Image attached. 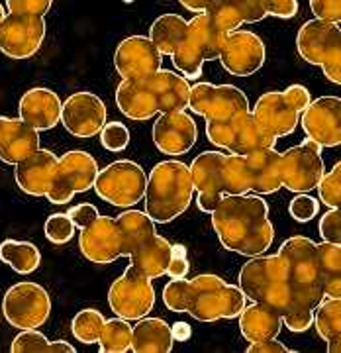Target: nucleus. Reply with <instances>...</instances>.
I'll return each instance as SVG.
<instances>
[{
  "instance_id": "9d476101",
  "label": "nucleus",
  "mask_w": 341,
  "mask_h": 353,
  "mask_svg": "<svg viewBox=\"0 0 341 353\" xmlns=\"http://www.w3.org/2000/svg\"><path fill=\"white\" fill-rule=\"evenodd\" d=\"M206 138L210 143H214L216 148L227 150L229 153H238V155H247L257 150L275 148L278 139L261 128L251 110L226 122L206 120Z\"/></svg>"
},
{
  "instance_id": "c85d7f7f",
  "label": "nucleus",
  "mask_w": 341,
  "mask_h": 353,
  "mask_svg": "<svg viewBox=\"0 0 341 353\" xmlns=\"http://www.w3.org/2000/svg\"><path fill=\"white\" fill-rule=\"evenodd\" d=\"M208 12L226 32L240 30L243 24H255L267 18L265 0H216Z\"/></svg>"
},
{
  "instance_id": "bf43d9fd",
  "label": "nucleus",
  "mask_w": 341,
  "mask_h": 353,
  "mask_svg": "<svg viewBox=\"0 0 341 353\" xmlns=\"http://www.w3.org/2000/svg\"><path fill=\"white\" fill-rule=\"evenodd\" d=\"M171 330H173V338L177 341H185L189 340L190 338V326L187 324V322H177L175 326H171Z\"/></svg>"
},
{
  "instance_id": "0eeeda50",
  "label": "nucleus",
  "mask_w": 341,
  "mask_h": 353,
  "mask_svg": "<svg viewBox=\"0 0 341 353\" xmlns=\"http://www.w3.org/2000/svg\"><path fill=\"white\" fill-rule=\"evenodd\" d=\"M278 255L287 263L289 283L296 306L316 310V306L324 299L316 241L306 236H292L282 241V245L278 248Z\"/></svg>"
},
{
  "instance_id": "052dcab7",
  "label": "nucleus",
  "mask_w": 341,
  "mask_h": 353,
  "mask_svg": "<svg viewBox=\"0 0 341 353\" xmlns=\"http://www.w3.org/2000/svg\"><path fill=\"white\" fill-rule=\"evenodd\" d=\"M75 353V347L65 340H57V341H50V353Z\"/></svg>"
},
{
  "instance_id": "f257e3e1",
  "label": "nucleus",
  "mask_w": 341,
  "mask_h": 353,
  "mask_svg": "<svg viewBox=\"0 0 341 353\" xmlns=\"http://www.w3.org/2000/svg\"><path fill=\"white\" fill-rule=\"evenodd\" d=\"M212 228L227 252L255 257L275 240L269 204L259 194H224L212 210Z\"/></svg>"
},
{
  "instance_id": "c9c22d12",
  "label": "nucleus",
  "mask_w": 341,
  "mask_h": 353,
  "mask_svg": "<svg viewBox=\"0 0 341 353\" xmlns=\"http://www.w3.org/2000/svg\"><path fill=\"white\" fill-rule=\"evenodd\" d=\"M132 347V326L130 320L112 318L104 322L99 338V350L102 353H126Z\"/></svg>"
},
{
  "instance_id": "6e6d98bb",
  "label": "nucleus",
  "mask_w": 341,
  "mask_h": 353,
  "mask_svg": "<svg viewBox=\"0 0 341 353\" xmlns=\"http://www.w3.org/2000/svg\"><path fill=\"white\" fill-rule=\"evenodd\" d=\"M292 352L291 347H287L285 343L277 341V338H269V340L251 341L247 353H289Z\"/></svg>"
},
{
  "instance_id": "473e14b6",
  "label": "nucleus",
  "mask_w": 341,
  "mask_h": 353,
  "mask_svg": "<svg viewBox=\"0 0 341 353\" xmlns=\"http://www.w3.org/2000/svg\"><path fill=\"white\" fill-rule=\"evenodd\" d=\"M189 32V20L178 14H163L153 20L149 28V39L161 55H171L183 43Z\"/></svg>"
},
{
  "instance_id": "4c0bfd02",
  "label": "nucleus",
  "mask_w": 341,
  "mask_h": 353,
  "mask_svg": "<svg viewBox=\"0 0 341 353\" xmlns=\"http://www.w3.org/2000/svg\"><path fill=\"white\" fill-rule=\"evenodd\" d=\"M104 322L106 318L94 310V308H85L81 312H76L73 322H71V332L75 336L76 340L83 341V343H99V338H101V332L104 328Z\"/></svg>"
},
{
  "instance_id": "58836bf2",
  "label": "nucleus",
  "mask_w": 341,
  "mask_h": 353,
  "mask_svg": "<svg viewBox=\"0 0 341 353\" xmlns=\"http://www.w3.org/2000/svg\"><path fill=\"white\" fill-rule=\"evenodd\" d=\"M320 201L329 208H341V161L331 167L329 173H324L322 181L318 183Z\"/></svg>"
},
{
  "instance_id": "e433bc0d",
  "label": "nucleus",
  "mask_w": 341,
  "mask_h": 353,
  "mask_svg": "<svg viewBox=\"0 0 341 353\" xmlns=\"http://www.w3.org/2000/svg\"><path fill=\"white\" fill-rule=\"evenodd\" d=\"M314 326L322 340H329L341 332V299H322L314 310Z\"/></svg>"
},
{
  "instance_id": "aec40b11",
  "label": "nucleus",
  "mask_w": 341,
  "mask_h": 353,
  "mask_svg": "<svg viewBox=\"0 0 341 353\" xmlns=\"http://www.w3.org/2000/svg\"><path fill=\"white\" fill-rule=\"evenodd\" d=\"M218 59L229 75L249 77L265 65V43L249 30H234Z\"/></svg>"
},
{
  "instance_id": "c03bdc74",
  "label": "nucleus",
  "mask_w": 341,
  "mask_h": 353,
  "mask_svg": "<svg viewBox=\"0 0 341 353\" xmlns=\"http://www.w3.org/2000/svg\"><path fill=\"white\" fill-rule=\"evenodd\" d=\"M318 252V263L322 269V279L331 273L341 271V245L335 241H322L316 243Z\"/></svg>"
},
{
  "instance_id": "a878e982",
  "label": "nucleus",
  "mask_w": 341,
  "mask_h": 353,
  "mask_svg": "<svg viewBox=\"0 0 341 353\" xmlns=\"http://www.w3.org/2000/svg\"><path fill=\"white\" fill-rule=\"evenodd\" d=\"M39 148V132L22 118L0 116V161L16 165Z\"/></svg>"
},
{
  "instance_id": "e2e57ef3",
  "label": "nucleus",
  "mask_w": 341,
  "mask_h": 353,
  "mask_svg": "<svg viewBox=\"0 0 341 353\" xmlns=\"http://www.w3.org/2000/svg\"><path fill=\"white\" fill-rule=\"evenodd\" d=\"M4 6H2V2H0V22H2V18H4Z\"/></svg>"
},
{
  "instance_id": "423d86ee",
  "label": "nucleus",
  "mask_w": 341,
  "mask_h": 353,
  "mask_svg": "<svg viewBox=\"0 0 341 353\" xmlns=\"http://www.w3.org/2000/svg\"><path fill=\"white\" fill-rule=\"evenodd\" d=\"M247 296L240 285H229L222 277L204 273L189 281L185 312L198 322L234 320L245 308Z\"/></svg>"
},
{
  "instance_id": "f03ea898",
  "label": "nucleus",
  "mask_w": 341,
  "mask_h": 353,
  "mask_svg": "<svg viewBox=\"0 0 341 353\" xmlns=\"http://www.w3.org/2000/svg\"><path fill=\"white\" fill-rule=\"evenodd\" d=\"M189 79L169 69L152 75L122 79L116 88L118 110L130 120L145 122L153 116L189 108Z\"/></svg>"
},
{
  "instance_id": "7ed1b4c3",
  "label": "nucleus",
  "mask_w": 341,
  "mask_h": 353,
  "mask_svg": "<svg viewBox=\"0 0 341 353\" xmlns=\"http://www.w3.org/2000/svg\"><path fill=\"white\" fill-rule=\"evenodd\" d=\"M190 176L194 190L198 192V208L212 214L224 194H247L245 161L238 153L204 152L198 153L190 163Z\"/></svg>"
},
{
  "instance_id": "37998d69",
  "label": "nucleus",
  "mask_w": 341,
  "mask_h": 353,
  "mask_svg": "<svg viewBox=\"0 0 341 353\" xmlns=\"http://www.w3.org/2000/svg\"><path fill=\"white\" fill-rule=\"evenodd\" d=\"M189 294V279H171L163 289V303L171 312H185Z\"/></svg>"
},
{
  "instance_id": "5fc2aeb1",
  "label": "nucleus",
  "mask_w": 341,
  "mask_h": 353,
  "mask_svg": "<svg viewBox=\"0 0 341 353\" xmlns=\"http://www.w3.org/2000/svg\"><path fill=\"white\" fill-rule=\"evenodd\" d=\"M282 94L287 97V101L291 102L292 106H294L300 114H302L304 110L308 108V104L312 102L310 90L304 87V85H291Z\"/></svg>"
},
{
  "instance_id": "f704fd0d",
  "label": "nucleus",
  "mask_w": 341,
  "mask_h": 353,
  "mask_svg": "<svg viewBox=\"0 0 341 353\" xmlns=\"http://www.w3.org/2000/svg\"><path fill=\"white\" fill-rule=\"evenodd\" d=\"M0 259L18 275H30L41 263V253L32 241L4 240L0 243Z\"/></svg>"
},
{
  "instance_id": "5701e85b",
  "label": "nucleus",
  "mask_w": 341,
  "mask_h": 353,
  "mask_svg": "<svg viewBox=\"0 0 341 353\" xmlns=\"http://www.w3.org/2000/svg\"><path fill=\"white\" fill-rule=\"evenodd\" d=\"M163 55L145 36H130L114 51V67L122 79H138L161 69Z\"/></svg>"
},
{
  "instance_id": "b1692460",
  "label": "nucleus",
  "mask_w": 341,
  "mask_h": 353,
  "mask_svg": "<svg viewBox=\"0 0 341 353\" xmlns=\"http://www.w3.org/2000/svg\"><path fill=\"white\" fill-rule=\"evenodd\" d=\"M253 116L261 128L275 138L291 136L300 122V112L278 90H269L261 94L253 106Z\"/></svg>"
},
{
  "instance_id": "20e7f679",
  "label": "nucleus",
  "mask_w": 341,
  "mask_h": 353,
  "mask_svg": "<svg viewBox=\"0 0 341 353\" xmlns=\"http://www.w3.org/2000/svg\"><path fill=\"white\" fill-rule=\"evenodd\" d=\"M194 196L190 167L183 161H161L152 169L145 185V212L155 224H169L189 210Z\"/></svg>"
},
{
  "instance_id": "8fccbe9b",
  "label": "nucleus",
  "mask_w": 341,
  "mask_h": 353,
  "mask_svg": "<svg viewBox=\"0 0 341 353\" xmlns=\"http://www.w3.org/2000/svg\"><path fill=\"white\" fill-rule=\"evenodd\" d=\"M51 4L53 0H6L8 12L38 14V16H45L50 12Z\"/></svg>"
},
{
  "instance_id": "393cba45",
  "label": "nucleus",
  "mask_w": 341,
  "mask_h": 353,
  "mask_svg": "<svg viewBox=\"0 0 341 353\" xmlns=\"http://www.w3.org/2000/svg\"><path fill=\"white\" fill-rule=\"evenodd\" d=\"M61 99L55 90L36 87L25 90L18 104V114L28 126L38 132L53 130L61 122Z\"/></svg>"
},
{
  "instance_id": "f3484780",
  "label": "nucleus",
  "mask_w": 341,
  "mask_h": 353,
  "mask_svg": "<svg viewBox=\"0 0 341 353\" xmlns=\"http://www.w3.org/2000/svg\"><path fill=\"white\" fill-rule=\"evenodd\" d=\"M45 39V20L38 14L6 12L0 22V51L10 59L36 55Z\"/></svg>"
},
{
  "instance_id": "dca6fc26",
  "label": "nucleus",
  "mask_w": 341,
  "mask_h": 353,
  "mask_svg": "<svg viewBox=\"0 0 341 353\" xmlns=\"http://www.w3.org/2000/svg\"><path fill=\"white\" fill-rule=\"evenodd\" d=\"M190 112L198 114L206 120L226 122L240 114L249 112V101L245 92L236 85H212L196 83L190 87Z\"/></svg>"
},
{
  "instance_id": "13d9d810",
  "label": "nucleus",
  "mask_w": 341,
  "mask_h": 353,
  "mask_svg": "<svg viewBox=\"0 0 341 353\" xmlns=\"http://www.w3.org/2000/svg\"><path fill=\"white\" fill-rule=\"evenodd\" d=\"M187 10L190 12H206V10H210L212 8V4H214L216 0H178Z\"/></svg>"
},
{
  "instance_id": "6ab92c4d",
  "label": "nucleus",
  "mask_w": 341,
  "mask_h": 353,
  "mask_svg": "<svg viewBox=\"0 0 341 353\" xmlns=\"http://www.w3.org/2000/svg\"><path fill=\"white\" fill-rule=\"evenodd\" d=\"M106 104L90 90H79L61 104V122L75 138H92L106 124Z\"/></svg>"
},
{
  "instance_id": "cd10ccee",
  "label": "nucleus",
  "mask_w": 341,
  "mask_h": 353,
  "mask_svg": "<svg viewBox=\"0 0 341 353\" xmlns=\"http://www.w3.org/2000/svg\"><path fill=\"white\" fill-rule=\"evenodd\" d=\"M57 165V155L50 150L38 148L24 161L16 163L14 167V179L18 189L24 190L30 196H45L50 190L51 175Z\"/></svg>"
},
{
  "instance_id": "72a5a7b5",
  "label": "nucleus",
  "mask_w": 341,
  "mask_h": 353,
  "mask_svg": "<svg viewBox=\"0 0 341 353\" xmlns=\"http://www.w3.org/2000/svg\"><path fill=\"white\" fill-rule=\"evenodd\" d=\"M116 222L124 238L126 257H130L143 241H147L155 234V222L147 212H141V210H126L120 216H116Z\"/></svg>"
},
{
  "instance_id": "2f4dec72",
  "label": "nucleus",
  "mask_w": 341,
  "mask_h": 353,
  "mask_svg": "<svg viewBox=\"0 0 341 353\" xmlns=\"http://www.w3.org/2000/svg\"><path fill=\"white\" fill-rule=\"evenodd\" d=\"M173 257L171 241L153 234L147 241H143L136 252L130 255V263L149 279H159L167 275V267Z\"/></svg>"
},
{
  "instance_id": "4be33fe9",
  "label": "nucleus",
  "mask_w": 341,
  "mask_h": 353,
  "mask_svg": "<svg viewBox=\"0 0 341 353\" xmlns=\"http://www.w3.org/2000/svg\"><path fill=\"white\" fill-rule=\"evenodd\" d=\"M302 130L322 148L341 145V99L320 97L308 104L300 118Z\"/></svg>"
},
{
  "instance_id": "3c124183",
  "label": "nucleus",
  "mask_w": 341,
  "mask_h": 353,
  "mask_svg": "<svg viewBox=\"0 0 341 353\" xmlns=\"http://www.w3.org/2000/svg\"><path fill=\"white\" fill-rule=\"evenodd\" d=\"M67 216L73 220V224H75V228H83L89 226L90 222L94 220V218H99V210H96V206L94 204H90V202H83V204H76V206H73L69 212H67Z\"/></svg>"
},
{
  "instance_id": "09e8293b",
  "label": "nucleus",
  "mask_w": 341,
  "mask_h": 353,
  "mask_svg": "<svg viewBox=\"0 0 341 353\" xmlns=\"http://www.w3.org/2000/svg\"><path fill=\"white\" fill-rule=\"evenodd\" d=\"M310 10L320 20L341 24V0H310Z\"/></svg>"
},
{
  "instance_id": "a18cd8bd",
  "label": "nucleus",
  "mask_w": 341,
  "mask_h": 353,
  "mask_svg": "<svg viewBox=\"0 0 341 353\" xmlns=\"http://www.w3.org/2000/svg\"><path fill=\"white\" fill-rule=\"evenodd\" d=\"M289 212L296 222H310L320 212V202L310 194L296 192V196L289 204Z\"/></svg>"
},
{
  "instance_id": "4d7b16f0",
  "label": "nucleus",
  "mask_w": 341,
  "mask_h": 353,
  "mask_svg": "<svg viewBox=\"0 0 341 353\" xmlns=\"http://www.w3.org/2000/svg\"><path fill=\"white\" fill-rule=\"evenodd\" d=\"M322 287H324V296L341 299V271L326 275V277L322 279Z\"/></svg>"
},
{
  "instance_id": "f8f14e48",
  "label": "nucleus",
  "mask_w": 341,
  "mask_h": 353,
  "mask_svg": "<svg viewBox=\"0 0 341 353\" xmlns=\"http://www.w3.org/2000/svg\"><path fill=\"white\" fill-rule=\"evenodd\" d=\"M99 171V163L90 153L81 150L67 152L57 157L45 199L53 204H67L76 192H87L92 189Z\"/></svg>"
},
{
  "instance_id": "6e6552de",
  "label": "nucleus",
  "mask_w": 341,
  "mask_h": 353,
  "mask_svg": "<svg viewBox=\"0 0 341 353\" xmlns=\"http://www.w3.org/2000/svg\"><path fill=\"white\" fill-rule=\"evenodd\" d=\"M229 32L218 26L212 14L198 12L189 22V32L175 53H171V61L180 75L190 81H196L203 75V65L214 61L224 50V43Z\"/></svg>"
},
{
  "instance_id": "7c9ffc66",
  "label": "nucleus",
  "mask_w": 341,
  "mask_h": 353,
  "mask_svg": "<svg viewBox=\"0 0 341 353\" xmlns=\"http://www.w3.org/2000/svg\"><path fill=\"white\" fill-rule=\"evenodd\" d=\"M132 326V352L136 353H169L173 350V330L161 318L143 316Z\"/></svg>"
},
{
  "instance_id": "4468645a",
  "label": "nucleus",
  "mask_w": 341,
  "mask_h": 353,
  "mask_svg": "<svg viewBox=\"0 0 341 353\" xmlns=\"http://www.w3.org/2000/svg\"><path fill=\"white\" fill-rule=\"evenodd\" d=\"M108 304L114 314L124 320H139L147 316L155 306L153 279L130 263L108 290Z\"/></svg>"
},
{
  "instance_id": "49530a36",
  "label": "nucleus",
  "mask_w": 341,
  "mask_h": 353,
  "mask_svg": "<svg viewBox=\"0 0 341 353\" xmlns=\"http://www.w3.org/2000/svg\"><path fill=\"white\" fill-rule=\"evenodd\" d=\"M318 230L322 240L335 241L341 245V208H329V212L322 216Z\"/></svg>"
},
{
  "instance_id": "de8ad7c7",
  "label": "nucleus",
  "mask_w": 341,
  "mask_h": 353,
  "mask_svg": "<svg viewBox=\"0 0 341 353\" xmlns=\"http://www.w3.org/2000/svg\"><path fill=\"white\" fill-rule=\"evenodd\" d=\"M282 326L287 330H291V332H296V334L306 332V330H310L314 326V310H310V308H296V310L282 316Z\"/></svg>"
},
{
  "instance_id": "603ef678",
  "label": "nucleus",
  "mask_w": 341,
  "mask_h": 353,
  "mask_svg": "<svg viewBox=\"0 0 341 353\" xmlns=\"http://www.w3.org/2000/svg\"><path fill=\"white\" fill-rule=\"evenodd\" d=\"M267 16L277 18H294L298 14V0H265Z\"/></svg>"
},
{
  "instance_id": "c756f323",
  "label": "nucleus",
  "mask_w": 341,
  "mask_h": 353,
  "mask_svg": "<svg viewBox=\"0 0 341 353\" xmlns=\"http://www.w3.org/2000/svg\"><path fill=\"white\" fill-rule=\"evenodd\" d=\"M240 332L247 341H261L277 338L282 330V316L275 308L261 303H251L241 310Z\"/></svg>"
},
{
  "instance_id": "1a4fd4ad",
  "label": "nucleus",
  "mask_w": 341,
  "mask_h": 353,
  "mask_svg": "<svg viewBox=\"0 0 341 353\" xmlns=\"http://www.w3.org/2000/svg\"><path fill=\"white\" fill-rule=\"evenodd\" d=\"M296 50L306 63L320 65L331 83L341 85V30L333 22L308 20L298 30Z\"/></svg>"
},
{
  "instance_id": "680f3d73",
  "label": "nucleus",
  "mask_w": 341,
  "mask_h": 353,
  "mask_svg": "<svg viewBox=\"0 0 341 353\" xmlns=\"http://www.w3.org/2000/svg\"><path fill=\"white\" fill-rule=\"evenodd\" d=\"M328 341V352L329 353H341V332H338L335 336H331Z\"/></svg>"
},
{
  "instance_id": "bb28decb",
  "label": "nucleus",
  "mask_w": 341,
  "mask_h": 353,
  "mask_svg": "<svg viewBox=\"0 0 341 353\" xmlns=\"http://www.w3.org/2000/svg\"><path fill=\"white\" fill-rule=\"evenodd\" d=\"M247 187L253 194H273L282 189L280 176V153L275 148L257 150L243 155Z\"/></svg>"
},
{
  "instance_id": "39448f33",
  "label": "nucleus",
  "mask_w": 341,
  "mask_h": 353,
  "mask_svg": "<svg viewBox=\"0 0 341 353\" xmlns=\"http://www.w3.org/2000/svg\"><path fill=\"white\" fill-rule=\"evenodd\" d=\"M238 285L247 299L253 303H261L275 308L278 314L285 316L296 310L298 306L292 296L289 273L285 259L275 255H255L241 267Z\"/></svg>"
},
{
  "instance_id": "9b49d317",
  "label": "nucleus",
  "mask_w": 341,
  "mask_h": 353,
  "mask_svg": "<svg viewBox=\"0 0 341 353\" xmlns=\"http://www.w3.org/2000/svg\"><path fill=\"white\" fill-rule=\"evenodd\" d=\"M145 185L147 175L143 173L141 165L120 159L99 171L92 189L101 201L120 208H130L143 201Z\"/></svg>"
},
{
  "instance_id": "a211bd4d",
  "label": "nucleus",
  "mask_w": 341,
  "mask_h": 353,
  "mask_svg": "<svg viewBox=\"0 0 341 353\" xmlns=\"http://www.w3.org/2000/svg\"><path fill=\"white\" fill-rule=\"evenodd\" d=\"M79 250L90 263H114L120 257H126L124 238L116 218L99 216L89 226L81 230Z\"/></svg>"
},
{
  "instance_id": "79ce46f5",
  "label": "nucleus",
  "mask_w": 341,
  "mask_h": 353,
  "mask_svg": "<svg viewBox=\"0 0 341 353\" xmlns=\"http://www.w3.org/2000/svg\"><path fill=\"white\" fill-rule=\"evenodd\" d=\"M101 143L108 152H124L130 143V130L122 122H106L101 130Z\"/></svg>"
},
{
  "instance_id": "412c9836",
  "label": "nucleus",
  "mask_w": 341,
  "mask_h": 353,
  "mask_svg": "<svg viewBox=\"0 0 341 353\" xmlns=\"http://www.w3.org/2000/svg\"><path fill=\"white\" fill-rule=\"evenodd\" d=\"M198 138V128L187 110L159 114L153 124V143L165 155L177 157L192 150Z\"/></svg>"
},
{
  "instance_id": "2eb2a0df",
  "label": "nucleus",
  "mask_w": 341,
  "mask_h": 353,
  "mask_svg": "<svg viewBox=\"0 0 341 353\" xmlns=\"http://www.w3.org/2000/svg\"><path fill=\"white\" fill-rule=\"evenodd\" d=\"M322 145L306 138L285 153H280V176L282 187L291 192H308L318 187L326 173L322 159Z\"/></svg>"
},
{
  "instance_id": "ea45409f",
  "label": "nucleus",
  "mask_w": 341,
  "mask_h": 353,
  "mask_svg": "<svg viewBox=\"0 0 341 353\" xmlns=\"http://www.w3.org/2000/svg\"><path fill=\"white\" fill-rule=\"evenodd\" d=\"M43 232H45V238H48L51 243L63 245L67 241L73 240V236H75V224H73V220L67 214L57 212V214H51L50 218L45 220Z\"/></svg>"
},
{
  "instance_id": "864d4df0",
  "label": "nucleus",
  "mask_w": 341,
  "mask_h": 353,
  "mask_svg": "<svg viewBox=\"0 0 341 353\" xmlns=\"http://www.w3.org/2000/svg\"><path fill=\"white\" fill-rule=\"evenodd\" d=\"M190 265L189 259L185 257V252L180 250V245H173V257L169 261V267H167V275L171 279H185L189 275Z\"/></svg>"
},
{
  "instance_id": "ddd939ff",
  "label": "nucleus",
  "mask_w": 341,
  "mask_h": 353,
  "mask_svg": "<svg viewBox=\"0 0 341 353\" xmlns=\"http://www.w3.org/2000/svg\"><path fill=\"white\" fill-rule=\"evenodd\" d=\"M2 314L14 328H39L50 320V292L38 283H16L2 299Z\"/></svg>"
},
{
  "instance_id": "a19ab883",
  "label": "nucleus",
  "mask_w": 341,
  "mask_h": 353,
  "mask_svg": "<svg viewBox=\"0 0 341 353\" xmlns=\"http://www.w3.org/2000/svg\"><path fill=\"white\" fill-rule=\"evenodd\" d=\"M14 353H50V340L38 328L22 330L12 340Z\"/></svg>"
}]
</instances>
